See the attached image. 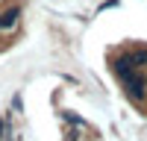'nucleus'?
<instances>
[{
	"label": "nucleus",
	"instance_id": "nucleus-1",
	"mask_svg": "<svg viewBox=\"0 0 147 141\" xmlns=\"http://www.w3.org/2000/svg\"><path fill=\"white\" fill-rule=\"evenodd\" d=\"M112 70H115V77L121 82H127L129 77L138 74V65H136V59H132V53H127V56H115L112 59Z\"/></svg>",
	"mask_w": 147,
	"mask_h": 141
},
{
	"label": "nucleus",
	"instance_id": "nucleus-2",
	"mask_svg": "<svg viewBox=\"0 0 147 141\" xmlns=\"http://www.w3.org/2000/svg\"><path fill=\"white\" fill-rule=\"evenodd\" d=\"M124 88H127V94H129L132 100H144V94H147V77H144V74L129 77V79L124 82Z\"/></svg>",
	"mask_w": 147,
	"mask_h": 141
},
{
	"label": "nucleus",
	"instance_id": "nucleus-3",
	"mask_svg": "<svg viewBox=\"0 0 147 141\" xmlns=\"http://www.w3.org/2000/svg\"><path fill=\"white\" fill-rule=\"evenodd\" d=\"M18 18H21V9L12 6L9 12H3V15H0V30H15V27H18Z\"/></svg>",
	"mask_w": 147,
	"mask_h": 141
},
{
	"label": "nucleus",
	"instance_id": "nucleus-4",
	"mask_svg": "<svg viewBox=\"0 0 147 141\" xmlns=\"http://www.w3.org/2000/svg\"><path fill=\"white\" fill-rule=\"evenodd\" d=\"M132 59H136L138 68H144V65H147V50H136V53H132Z\"/></svg>",
	"mask_w": 147,
	"mask_h": 141
}]
</instances>
